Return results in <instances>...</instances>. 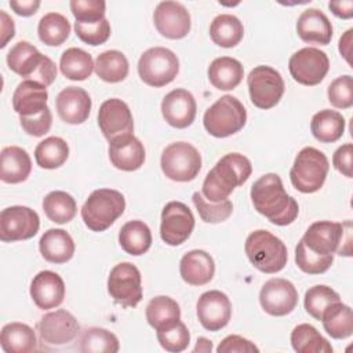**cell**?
Masks as SVG:
<instances>
[{
	"label": "cell",
	"mask_w": 353,
	"mask_h": 353,
	"mask_svg": "<svg viewBox=\"0 0 353 353\" xmlns=\"http://www.w3.org/2000/svg\"><path fill=\"white\" fill-rule=\"evenodd\" d=\"M251 200L261 215L279 226L292 223L299 212L296 200L287 194L281 178L273 172L265 174L254 182Z\"/></svg>",
	"instance_id": "cell-1"
},
{
	"label": "cell",
	"mask_w": 353,
	"mask_h": 353,
	"mask_svg": "<svg viewBox=\"0 0 353 353\" xmlns=\"http://www.w3.org/2000/svg\"><path fill=\"white\" fill-rule=\"evenodd\" d=\"M252 172L251 161L240 153H228L210 170L203 182V196L211 203L226 200L234 188L247 182Z\"/></svg>",
	"instance_id": "cell-2"
},
{
	"label": "cell",
	"mask_w": 353,
	"mask_h": 353,
	"mask_svg": "<svg viewBox=\"0 0 353 353\" xmlns=\"http://www.w3.org/2000/svg\"><path fill=\"white\" fill-rule=\"evenodd\" d=\"M309 250L320 255L352 256V222L317 221L313 222L302 237Z\"/></svg>",
	"instance_id": "cell-3"
},
{
	"label": "cell",
	"mask_w": 353,
	"mask_h": 353,
	"mask_svg": "<svg viewBox=\"0 0 353 353\" xmlns=\"http://www.w3.org/2000/svg\"><path fill=\"white\" fill-rule=\"evenodd\" d=\"M7 65L21 77L40 83L44 87L51 85L57 77V65L29 41H18L8 51Z\"/></svg>",
	"instance_id": "cell-4"
},
{
	"label": "cell",
	"mask_w": 353,
	"mask_h": 353,
	"mask_svg": "<svg viewBox=\"0 0 353 353\" xmlns=\"http://www.w3.org/2000/svg\"><path fill=\"white\" fill-rule=\"evenodd\" d=\"M244 250L254 268L263 273H277L287 265L288 254L285 244L268 230L259 229L250 233Z\"/></svg>",
	"instance_id": "cell-5"
},
{
	"label": "cell",
	"mask_w": 353,
	"mask_h": 353,
	"mask_svg": "<svg viewBox=\"0 0 353 353\" xmlns=\"http://www.w3.org/2000/svg\"><path fill=\"white\" fill-rule=\"evenodd\" d=\"M125 208L124 196L114 189L94 190L81 207V218L92 232H103L121 216Z\"/></svg>",
	"instance_id": "cell-6"
},
{
	"label": "cell",
	"mask_w": 353,
	"mask_h": 353,
	"mask_svg": "<svg viewBox=\"0 0 353 353\" xmlns=\"http://www.w3.org/2000/svg\"><path fill=\"white\" fill-rule=\"evenodd\" d=\"M247 121L243 103L232 95H223L204 113L203 123L207 132L215 138H226L239 132Z\"/></svg>",
	"instance_id": "cell-7"
},
{
	"label": "cell",
	"mask_w": 353,
	"mask_h": 353,
	"mask_svg": "<svg viewBox=\"0 0 353 353\" xmlns=\"http://www.w3.org/2000/svg\"><path fill=\"white\" fill-rule=\"evenodd\" d=\"M328 168L325 154L316 148L306 146L296 154L291 167V183L302 193H314L324 185Z\"/></svg>",
	"instance_id": "cell-8"
},
{
	"label": "cell",
	"mask_w": 353,
	"mask_h": 353,
	"mask_svg": "<svg viewBox=\"0 0 353 353\" xmlns=\"http://www.w3.org/2000/svg\"><path fill=\"white\" fill-rule=\"evenodd\" d=\"M160 165L164 175L171 181L189 182L200 172L201 156L193 145L174 142L163 150Z\"/></svg>",
	"instance_id": "cell-9"
},
{
	"label": "cell",
	"mask_w": 353,
	"mask_h": 353,
	"mask_svg": "<svg viewBox=\"0 0 353 353\" xmlns=\"http://www.w3.org/2000/svg\"><path fill=\"white\" fill-rule=\"evenodd\" d=\"M179 72L178 57L165 47L146 50L138 61V73L143 83L152 87L170 84Z\"/></svg>",
	"instance_id": "cell-10"
},
{
	"label": "cell",
	"mask_w": 353,
	"mask_h": 353,
	"mask_svg": "<svg viewBox=\"0 0 353 353\" xmlns=\"http://www.w3.org/2000/svg\"><path fill=\"white\" fill-rule=\"evenodd\" d=\"M247 85L254 106L259 109L274 108L284 94V80L281 74L272 66H255L248 77Z\"/></svg>",
	"instance_id": "cell-11"
},
{
	"label": "cell",
	"mask_w": 353,
	"mask_h": 353,
	"mask_svg": "<svg viewBox=\"0 0 353 353\" xmlns=\"http://www.w3.org/2000/svg\"><path fill=\"white\" fill-rule=\"evenodd\" d=\"M108 292L123 307H135L142 299L139 269L131 262L117 263L108 277Z\"/></svg>",
	"instance_id": "cell-12"
},
{
	"label": "cell",
	"mask_w": 353,
	"mask_h": 353,
	"mask_svg": "<svg viewBox=\"0 0 353 353\" xmlns=\"http://www.w3.org/2000/svg\"><path fill=\"white\" fill-rule=\"evenodd\" d=\"M288 69L292 79L299 84L317 85L328 73L330 61L324 51L314 47H305L291 55Z\"/></svg>",
	"instance_id": "cell-13"
},
{
	"label": "cell",
	"mask_w": 353,
	"mask_h": 353,
	"mask_svg": "<svg viewBox=\"0 0 353 353\" xmlns=\"http://www.w3.org/2000/svg\"><path fill=\"white\" fill-rule=\"evenodd\" d=\"M39 228L40 218L29 207L12 205L0 212V240L4 243L32 239Z\"/></svg>",
	"instance_id": "cell-14"
},
{
	"label": "cell",
	"mask_w": 353,
	"mask_h": 353,
	"mask_svg": "<svg viewBox=\"0 0 353 353\" xmlns=\"http://www.w3.org/2000/svg\"><path fill=\"white\" fill-rule=\"evenodd\" d=\"M194 229V216L190 208L181 201H170L161 211L160 236L168 245L185 243Z\"/></svg>",
	"instance_id": "cell-15"
},
{
	"label": "cell",
	"mask_w": 353,
	"mask_h": 353,
	"mask_svg": "<svg viewBox=\"0 0 353 353\" xmlns=\"http://www.w3.org/2000/svg\"><path fill=\"white\" fill-rule=\"evenodd\" d=\"M36 330L43 343L50 346H62L77 336L80 325L72 313L65 309H58L44 314L39 320Z\"/></svg>",
	"instance_id": "cell-16"
},
{
	"label": "cell",
	"mask_w": 353,
	"mask_h": 353,
	"mask_svg": "<svg viewBox=\"0 0 353 353\" xmlns=\"http://www.w3.org/2000/svg\"><path fill=\"white\" fill-rule=\"evenodd\" d=\"M259 302L268 314L285 316L295 309L298 303V292L291 281L274 277L262 285Z\"/></svg>",
	"instance_id": "cell-17"
},
{
	"label": "cell",
	"mask_w": 353,
	"mask_h": 353,
	"mask_svg": "<svg viewBox=\"0 0 353 353\" xmlns=\"http://www.w3.org/2000/svg\"><path fill=\"white\" fill-rule=\"evenodd\" d=\"M98 124L103 137L112 142L116 138L130 135L134 131L132 114L128 105L119 99H106L98 112Z\"/></svg>",
	"instance_id": "cell-18"
},
{
	"label": "cell",
	"mask_w": 353,
	"mask_h": 353,
	"mask_svg": "<svg viewBox=\"0 0 353 353\" xmlns=\"http://www.w3.org/2000/svg\"><path fill=\"white\" fill-rule=\"evenodd\" d=\"M153 21L157 32L171 40L183 39L190 30V14L178 1H161L157 4Z\"/></svg>",
	"instance_id": "cell-19"
},
{
	"label": "cell",
	"mask_w": 353,
	"mask_h": 353,
	"mask_svg": "<svg viewBox=\"0 0 353 353\" xmlns=\"http://www.w3.org/2000/svg\"><path fill=\"white\" fill-rule=\"evenodd\" d=\"M197 319L208 331H219L226 327L232 316V303L226 294L211 290L200 295L197 305Z\"/></svg>",
	"instance_id": "cell-20"
},
{
	"label": "cell",
	"mask_w": 353,
	"mask_h": 353,
	"mask_svg": "<svg viewBox=\"0 0 353 353\" xmlns=\"http://www.w3.org/2000/svg\"><path fill=\"white\" fill-rule=\"evenodd\" d=\"M196 109L194 97L183 88L170 91L161 101V114L175 128L189 127L194 121Z\"/></svg>",
	"instance_id": "cell-21"
},
{
	"label": "cell",
	"mask_w": 353,
	"mask_h": 353,
	"mask_svg": "<svg viewBox=\"0 0 353 353\" xmlns=\"http://www.w3.org/2000/svg\"><path fill=\"white\" fill-rule=\"evenodd\" d=\"M30 296L39 309H54L63 302L65 283L58 273L41 270L30 283Z\"/></svg>",
	"instance_id": "cell-22"
},
{
	"label": "cell",
	"mask_w": 353,
	"mask_h": 353,
	"mask_svg": "<svg viewBox=\"0 0 353 353\" xmlns=\"http://www.w3.org/2000/svg\"><path fill=\"white\" fill-rule=\"evenodd\" d=\"M55 105L62 121L68 124H81L88 119L92 102L84 88L66 87L57 95Z\"/></svg>",
	"instance_id": "cell-23"
},
{
	"label": "cell",
	"mask_w": 353,
	"mask_h": 353,
	"mask_svg": "<svg viewBox=\"0 0 353 353\" xmlns=\"http://www.w3.org/2000/svg\"><path fill=\"white\" fill-rule=\"evenodd\" d=\"M110 163L121 171H135L143 165L145 148L134 134L124 135L109 142Z\"/></svg>",
	"instance_id": "cell-24"
},
{
	"label": "cell",
	"mask_w": 353,
	"mask_h": 353,
	"mask_svg": "<svg viewBox=\"0 0 353 353\" xmlns=\"http://www.w3.org/2000/svg\"><path fill=\"white\" fill-rule=\"evenodd\" d=\"M296 33L305 43L327 46L332 39V25L323 11L307 8L296 21Z\"/></svg>",
	"instance_id": "cell-25"
},
{
	"label": "cell",
	"mask_w": 353,
	"mask_h": 353,
	"mask_svg": "<svg viewBox=\"0 0 353 353\" xmlns=\"http://www.w3.org/2000/svg\"><path fill=\"white\" fill-rule=\"evenodd\" d=\"M179 273L185 283L190 285H204L210 283L215 273L212 256L203 250L186 252L179 262Z\"/></svg>",
	"instance_id": "cell-26"
},
{
	"label": "cell",
	"mask_w": 353,
	"mask_h": 353,
	"mask_svg": "<svg viewBox=\"0 0 353 353\" xmlns=\"http://www.w3.org/2000/svg\"><path fill=\"white\" fill-rule=\"evenodd\" d=\"M47 99L48 92L43 84L23 80L12 94V108L19 116H34L48 108Z\"/></svg>",
	"instance_id": "cell-27"
},
{
	"label": "cell",
	"mask_w": 353,
	"mask_h": 353,
	"mask_svg": "<svg viewBox=\"0 0 353 353\" xmlns=\"http://www.w3.org/2000/svg\"><path fill=\"white\" fill-rule=\"evenodd\" d=\"M32 160L19 146H6L0 154V178L6 183H19L28 179Z\"/></svg>",
	"instance_id": "cell-28"
},
{
	"label": "cell",
	"mask_w": 353,
	"mask_h": 353,
	"mask_svg": "<svg viewBox=\"0 0 353 353\" xmlns=\"http://www.w3.org/2000/svg\"><path fill=\"white\" fill-rule=\"evenodd\" d=\"M39 248L43 258L51 263H65L74 254V243L63 229H48L40 237Z\"/></svg>",
	"instance_id": "cell-29"
},
{
	"label": "cell",
	"mask_w": 353,
	"mask_h": 353,
	"mask_svg": "<svg viewBox=\"0 0 353 353\" xmlns=\"http://www.w3.org/2000/svg\"><path fill=\"white\" fill-rule=\"evenodd\" d=\"M243 76V65L240 63V61L232 57L215 58L208 66L210 83L221 91H229L236 88L241 83Z\"/></svg>",
	"instance_id": "cell-30"
},
{
	"label": "cell",
	"mask_w": 353,
	"mask_h": 353,
	"mask_svg": "<svg viewBox=\"0 0 353 353\" xmlns=\"http://www.w3.org/2000/svg\"><path fill=\"white\" fill-rule=\"evenodd\" d=\"M0 345L6 353H29L37 349V339L33 328L14 321L1 328Z\"/></svg>",
	"instance_id": "cell-31"
},
{
	"label": "cell",
	"mask_w": 353,
	"mask_h": 353,
	"mask_svg": "<svg viewBox=\"0 0 353 353\" xmlns=\"http://www.w3.org/2000/svg\"><path fill=\"white\" fill-rule=\"evenodd\" d=\"M325 332L334 339H346L353 334V313L350 306L339 302L330 305L321 316Z\"/></svg>",
	"instance_id": "cell-32"
},
{
	"label": "cell",
	"mask_w": 353,
	"mask_h": 353,
	"mask_svg": "<svg viewBox=\"0 0 353 353\" xmlns=\"http://www.w3.org/2000/svg\"><path fill=\"white\" fill-rule=\"evenodd\" d=\"M310 131L313 137L323 143L335 142L343 135L345 119L336 110L323 109L312 117Z\"/></svg>",
	"instance_id": "cell-33"
},
{
	"label": "cell",
	"mask_w": 353,
	"mask_h": 353,
	"mask_svg": "<svg viewBox=\"0 0 353 353\" xmlns=\"http://www.w3.org/2000/svg\"><path fill=\"white\" fill-rule=\"evenodd\" d=\"M119 244L130 255L138 256L145 254L152 245V233L149 226L142 221H130L119 232Z\"/></svg>",
	"instance_id": "cell-34"
},
{
	"label": "cell",
	"mask_w": 353,
	"mask_h": 353,
	"mask_svg": "<svg viewBox=\"0 0 353 353\" xmlns=\"http://www.w3.org/2000/svg\"><path fill=\"white\" fill-rule=\"evenodd\" d=\"M210 36L216 46L232 48L241 41L244 36V26L237 17L232 14H221L211 22Z\"/></svg>",
	"instance_id": "cell-35"
},
{
	"label": "cell",
	"mask_w": 353,
	"mask_h": 353,
	"mask_svg": "<svg viewBox=\"0 0 353 353\" xmlns=\"http://www.w3.org/2000/svg\"><path fill=\"white\" fill-rule=\"evenodd\" d=\"M95 68L92 57L81 48H68L61 55L59 69L62 74L69 80L83 81L88 79Z\"/></svg>",
	"instance_id": "cell-36"
},
{
	"label": "cell",
	"mask_w": 353,
	"mask_h": 353,
	"mask_svg": "<svg viewBox=\"0 0 353 353\" xmlns=\"http://www.w3.org/2000/svg\"><path fill=\"white\" fill-rule=\"evenodd\" d=\"M94 70L103 81L119 83L128 74V61L121 51L108 50L97 57Z\"/></svg>",
	"instance_id": "cell-37"
},
{
	"label": "cell",
	"mask_w": 353,
	"mask_h": 353,
	"mask_svg": "<svg viewBox=\"0 0 353 353\" xmlns=\"http://www.w3.org/2000/svg\"><path fill=\"white\" fill-rule=\"evenodd\" d=\"M291 345L298 353H332L331 343L310 324H298L291 332Z\"/></svg>",
	"instance_id": "cell-38"
},
{
	"label": "cell",
	"mask_w": 353,
	"mask_h": 353,
	"mask_svg": "<svg viewBox=\"0 0 353 353\" xmlns=\"http://www.w3.org/2000/svg\"><path fill=\"white\" fill-rule=\"evenodd\" d=\"M43 210L50 221L63 225L74 218L77 204L69 193L63 190H54L44 197Z\"/></svg>",
	"instance_id": "cell-39"
},
{
	"label": "cell",
	"mask_w": 353,
	"mask_h": 353,
	"mask_svg": "<svg viewBox=\"0 0 353 353\" xmlns=\"http://www.w3.org/2000/svg\"><path fill=\"white\" fill-rule=\"evenodd\" d=\"M69 156L68 143L59 137H48L39 142L34 149V159L39 167L54 170L61 167Z\"/></svg>",
	"instance_id": "cell-40"
},
{
	"label": "cell",
	"mask_w": 353,
	"mask_h": 353,
	"mask_svg": "<svg viewBox=\"0 0 353 353\" xmlns=\"http://www.w3.org/2000/svg\"><path fill=\"white\" fill-rule=\"evenodd\" d=\"M37 34L40 41L46 46L57 47L68 40L70 34V23L62 14L48 12L39 21Z\"/></svg>",
	"instance_id": "cell-41"
},
{
	"label": "cell",
	"mask_w": 353,
	"mask_h": 353,
	"mask_svg": "<svg viewBox=\"0 0 353 353\" xmlns=\"http://www.w3.org/2000/svg\"><path fill=\"white\" fill-rule=\"evenodd\" d=\"M146 320L154 330H159L181 319V309L176 301L170 296L159 295L150 299L145 310Z\"/></svg>",
	"instance_id": "cell-42"
},
{
	"label": "cell",
	"mask_w": 353,
	"mask_h": 353,
	"mask_svg": "<svg viewBox=\"0 0 353 353\" xmlns=\"http://www.w3.org/2000/svg\"><path fill=\"white\" fill-rule=\"evenodd\" d=\"M119 347L117 336L105 328L91 327L80 336L79 350L83 353H116Z\"/></svg>",
	"instance_id": "cell-43"
},
{
	"label": "cell",
	"mask_w": 353,
	"mask_h": 353,
	"mask_svg": "<svg viewBox=\"0 0 353 353\" xmlns=\"http://www.w3.org/2000/svg\"><path fill=\"white\" fill-rule=\"evenodd\" d=\"M156 336L161 347L171 353L185 350L190 342L189 330L181 321V319L156 330Z\"/></svg>",
	"instance_id": "cell-44"
},
{
	"label": "cell",
	"mask_w": 353,
	"mask_h": 353,
	"mask_svg": "<svg viewBox=\"0 0 353 353\" xmlns=\"http://www.w3.org/2000/svg\"><path fill=\"white\" fill-rule=\"evenodd\" d=\"M341 296L336 291L327 285H314L310 287L303 299L305 310L316 320H321L323 312L332 303L339 302Z\"/></svg>",
	"instance_id": "cell-45"
},
{
	"label": "cell",
	"mask_w": 353,
	"mask_h": 353,
	"mask_svg": "<svg viewBox=\"0 0 353 353\" xmlns=\"http://www.w3.org/2000/svg\"><path fill=\"white\" fill-rule=\"evenodd\" d=\"M192 200L200 218L207 223L223 222L232 215V211H233V204L229 199L219 203H211L204 199L203 193L194 192L192 196Z\"/></svg>",
	"instance_id": "cell-46"
},
{
	"label": "cell",
	"mask_w": 353,
	"mask_h": 353,
	"mask_svg": "<svg viewBox=\"0 0 353 353\" xmlns=\"http://www.w3.org/2000/svg\"><path fill=\"white\" fill-rule=\"evenodd\" d=\"M334 255H320L313 252L306 247L301 239L295 248V262L296 266L307 274H321L330 269L332 265Z\"/></svg>",
	"instance_id": "cell-47"
},
{
	"label": "cell",
	"mask_w": 353,
	"mask_h": 353,
	"mask_svg": "<svg viewBox=\"0 0 353 353\" xmlns=\"http://www.w3.org/2000/svg\"><path fill=\"white\" fill-rule=\"evenodd\" d=\"M328 101L338 109H349L353 105V79L350 74L336 77L328 85Z\"/></svg>",
	"instance_id": "cell-48"
},
{
	"label": "cell",
	"mask_w": 353,
	"mask_h": 353,
	"mask_svg": "<svg viewBox=\"0 0 353 353\" xmlns=\"http://www.w3.org/2000/svg\"><path fill=\"white\" fill-rule=\"evenodd\" d=\"M76 36L90 46L103 44L110 37V23L106 18L94 23L74 22Z\"/></svg>",
	"instance_id": "cell-49"
},
{
	"label": "cell",
	"mask_w": 353,
	"mask_h": 353,
	"mask_svg": "<svg viewBox=\"0 0 353 353\" xmlns=\"http://www.w3.org/2000/svg\"><path fill=\"white\" fill-rule=\"evenodd\" d=\"M105 1L102 0H72L70 10L76 22L94 23L105 18Z\"/></svg>",
	"instance_id": "cell-50"
},
{
	"label": "cell",
	"mask_w": 353,
	"mask_h": 353,
	"mask_svg": "<svg viewBox=\"0 0 353 353\" xmlns=\"http://www.w3.org/2000/svg\"><path fill=\"white\" fill-rule=\"evenodd\" d=\"M19 123L26 134L33 137H43L51 128L52 114L50 108H46L43 112L34 116H19Z\"/></svg>",
	"instance_id": "cell-51"
},
{
	"label": "cell",
	"mask_w": 353,
	"mask_h": 353,
	"mask_svg": "<svg viewBox=\"0 0 353 353\" xmlns=\"http://www.w3.org/2000/svg\"><path fill=\"white\" fill-rule=\"evenodd\" d=\"M216 352L218 353H254V352H259V349L254 345V342L240 335H229L222 339V342L216 347Z\"/></svg>",
	"instance_id": "cell-52"
},
{
	"label": "cell",
	"mask_w": 353,
	"mask_h": 353,
	"mask_svg": "<svg viewBox=\"0 0 353 353\" xmlns=\"http://www.w3.org/2000/svg\"><path fill=\"white\" fill-rule=\"evenodd\" d=\"M352 154H353L352 143H345V145L339 146L332 156V164H334L335 170H338L341 174H343L347 178L353 176Z\"/></svg>",
	"instance_id": "cell-53"
},
{
	"label": "cell",
	"mask_w": 353,
	"mask_h": 353,
	"mask_svg": "<svg viewBox=\"0 0 353 353\" xmlns=\"http://www.w3.org/2000/svg\"><path fill=\"white\" fill-rule=\"evenodd\" d=\"M10 7L18 15L30 17L37 12L40 7V1L39 0H11Z\"/></svg>",
	"instance_id": "cell-54"
},
{
	"label": "cell",
	"mask_w": 353,
	"mask_h": 353,
	"mask_svg": "<svg viewBox=\"0 0 353 353\" xmlns=\"http://www.w3.org/2000/svg\"><path fill=\"white\" fill-rule=\"evenodd\" d=\"M0 22H1V43L0 47L4 48L8 43V40H11L15 34V25L12 18L8 17V14L6 11H0Z\"/></svg>",
	"instance_id": "cell-55"
},
{
	"label": "cell",
	"mask_w": 353,
	"mask_h": 353,
	"mask_svg": "<svg viewBox=\"0 0 353 353\" xmlns=\"http://www.w3.org/2000/svg\"><path fill=\"white\" fill-rule=\"evenodd\" d=\"M330 10L332 11V14L338 18L342 19H349L353 17V1L347 0V1H330L328 3Z\"/></svg>",
	"instance_id": "cell-56"
},
{
	"label": "cell",
	"mask_w": 353,
	"mask_h": 353,
	"mask_svg": "<svg viewBox=\"0 0 353 353\" xmlns=\"http://www.w3.org/2000/svg\"><path fill=\"white\" fill-rule=\"evenodd\" d=\"M352 33L353 29H349L341 39H339V52L341 55L347 61V63H350V44H352Z\"/></svg>",
	"instance_id": "cell-57"
},
{
	"label": "cell",
	"mask_w": 353,
	"mask_h": 353,
	"mask_svg": "<svg viewBox=\"0 0 353 353\" xmlns=\"http://www.w3.org/2000/svg\"><path fill=\"white\" fill-rule=\"evenodd\" d=\"M211 350H212V342H211L210 339L204 338V336H200V338L197 339V343H196V346H194V349H193L194 353H197V352L208 353V352H211Z\"/></svg>",
	"instance_id": "cell-58"
}]
</instances>
